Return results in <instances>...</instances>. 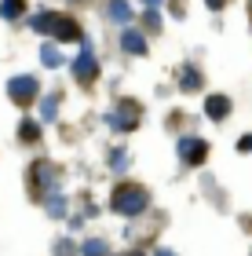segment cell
I'll list each match as a JSON object with an SVG mask.
<instances>
[{"mask_svg": "<svg viewBox=\"0 0 252 256\" xmlns=\"http://www.w3.org/2000/svg\"><path fill=\"white\" fill-rule=\"evenodd\" d=\"M113 208H117L121 216H139L146 208V190L139 187H121L117 194H113Z\"/></svg>", "mask_w": 252, "mask_h": 256, "instance_id": "6da1fadb", "label": "cell"}, {"mask_svg": "<svg viewBox=\"0 0 252 256\" xmlns=\"http://www.w3.org/2000/svg\"><path fill=\"white\" fill-rule=\"evenodd\" d=\"M7 92H11V99L15 102H29L33 96H37V77H11L7 80Z\"/></svg>", "mask_w": 252, "mask_h": 256, "instance_id": "7a4b0ae2", "label": "cell"}, {"mask_svg": "<svg viewBox=\"0 0 252 256\" xmlns=\"http://www.w3.org/2000/svg\"><path fill=\"white\" fill-rule=\"evenodd\" d=\"M73 74H77V80H95V74H99L95 55H91V48H88V44L81 48V55L73 59Z\"/></svg>", "mask_w": 252, "mask_h": 256, "instance_id": "3957f363", "label": "cell"}, {"mask_svg": "<svg viewBox=\"0 0 252 256\" xmlns=\"http://www.w3.org/2000/svg\"><path fill=\"white\" fill-rule=\"evenodd\" d=\"M205 154H209V146L201 143V139H179V158H187V161H201Z\"/></svg>", "mask_w": 252, "mask_h": 256, "instance_id": "277c9868", "label": "cell"}, {"mask_svg": "<svg viewBox=\"0 0 252 256\" xmlns=\"http://www.w3.org/2000/svg\"><path fill=\"white\" fill-rule=\"evenodd\" d=\"M55 22H59V15H55V11H40V15L29 18V26L37 30V33H55Z\"/></svg>", "mask_w": 252, "mask_h": 256, "instance_id": "5b68a950", "label": "cell"}, {"mask_svg": "<svg viewBox=\"0 0 252 256\" xmlns=\"http://www.w3.org/2000/svg\"><path fill=\"white\" fill-rule=\"evenodd\" d=\"M55 37H59V40H62V37H66V40H84L73 18H59V22H55Z\"/></svg>", "mask_w": 252, "mask_h": 256, "instance_id": "8992f818", "label": "cell"}, {"mask_svg": "<svg viewBox=\"0 0 252 256\" xmlns=\"http://www.w3.org/2000/svg\"><path fill=\"white\" fill-rule=\"evenodd\" d=\"M227 110H231V102H227V96H212V99H205V114L209 118H227Z\"/></svg>", "mask_w": 252, "mask_h": 256, "instance_id": "52a82bcc", "label": "cell"}, {"mask_svg": "<svg viewBox=\"0 0 252 256\" xmlns=\"http://www.w3.org/2000/svg\"><path fill=\"white\" fill-rule=\"evenodd\" d=\"M121 44H124V52H132V55H143V52H146V37H143V33H135V30L124 33Z\"/></svg>", "mask_w": 252, "mask_h": 256, "instance_id": "ba28073f", "label": "cell"}, {"mask_svg": "<svg viewBox=\"0 0 252 256\" xmlns=\"http://www.w3.org/2000/svg\"><path fill=\"white\" fill-rule=\"evenodd\" d=\"M106 8H110V18H113V22H128V18H132V8H128V0H110Z\"/></svg>", "mask_w": 252, "mask_h": 256, "instance_id": "9c48e42d", "label": "cell"}, {"mask_svg": "<svg viewBox=\"0 0 252 256\" xmlns=\"http://www.w3.org/2000/svg\"><path fill=\"white\" fill-rule=\"evenodd\" d=\"M26 11V0H0V15L4 18H18Z\"/></svg>", "mask_w": 252, "mask_h": 256, "instance_id": "30bf717a", "label": "cell"}, {"mask_svg": "<svg viewBox=\"0 0 252 256\" xmlns=\"http://www.w3.org/2000/svg\"><path fill=\"white\" fill-rule=\"evenodd\" d=\"M179 84H183V88H187V92H190V88H198V84H201V77H198V70H194V66H187V70H183V74H179Z\"/></svg>", "mask_w": 252, "mask_h": 256, "instance_id": "8fae6325", "label": "cell"}, {"mask_svg": "<svg viewBox=\"0 0 252 256\" xmlns=\"http://www.w3.org/2000/svg\"><path fill=\"white\" fill-rule=\"evenodd\" d=\"M40 59H44V66H59L62 55H59V48H55V44H44V48H40Z\"/></svg>", "mask_w": 252, "mask_h": 256, "instance_id": "7c38bea8", "label": "cell"}, {"mask_svg": "<svg viewBox=\"0 0 252 256\" xmlns=\"http://www.w3.org/2000/svg\"><path fill=\"white\" fill-rule=\"evenodd\" d=\"M84 256H106V249H102V242H88V246H84Z\"/></svg>", "mask_w": 252, "mask_h": 256, "instance_id": "4fadbf2b", "label": "cell"}, {"mask_svg": "<svg viewBox=\"0 0 252 256\" xmlns=\"http://www.w3.org/2000/svg\"><path fill=\"white\" fill-rule=\"evenodd\" d=\"M40 114H44V118H55V96H48L40 102Z\"/></svg>", "mask_w": 252, "mask_h": 256, "instance_id": "5bb4252c", "label": "cell"}, {"mask_svg": "<svg viewBox=\"0 0 252 256\" xmlns=\"http://www.w3.org/2000/svg\"><path fill=\"white\" fill-rule=\"evenodd\" d=\"M29 136L37 139V124H33V121H26V124H22V139H29Z\"/></svg>", "mask_w": 252, "mask_h": 256, "instance_id": "9a60e30c", "label": "cell"}, {"mask_svg": "<svg viewBox=\"0 0 252 256\" xmlns=\"http://www.w3.org/2000/svg\"><path fill=\"white\" fill-rule=\"evenodd\" d=\"M62 208H66V202H59V198H51V202H48V212H55V216H59Z\"/></svg>", "mask_w": 252, "mask_h": 256, "instance_id": "2e32d148", "label": "cell"}, {"mask_svg": "<svg viewBox=\"0 0 252 256\" xmlns=\"http://www.w3.org/2000/svg\"><path fill=\"white\" fill-rule=\"evenodd\" d=\"M146 26H150V30H157V26H161V18H157L154 11H146Z\"/></svg>", "mask_w": 252, "mask_h": 256, "instance_id": "e0dca14e", "label": "cell"}, {"mask_svg": "<svg viewBox=\"0 0 252 256\" xmlns=\"http://www.w3.org/2000/svg\"><path fill=\"white\" fill-rule=\"evenodd\" d=\"M113 168H128V158H124V154H113Z\"/></svg>", "mask_w": 252, "mask_h": 256, "instance_id": "ac0fdd59", "label": "cell"}, {"mask_svg": "<svg viewBox=\"0 0 252 256\" xmlns=\"http://www.w3.org/2000/svg\"><path fill=\"white\" fill-rule=\"evenodd\" d=\"M205 4H209L212 11H220V8H223V0H205Z\"/></svg>", "mask_w": 252, "mask_h": 256, "instance_id": "d6986e66", "label": "cell"}, {"mask_svg": "<svg viewBox=\"0 0 252 256\" xmlns=\"http://www.w3.org/2000/svg\"><path fill=\"white\" fill-rule=\"evenodd\" d=\"M146 4H150V8H154V4H161V0H146Z\"/></svg>", "mask_w": 252, "mask_h": 256, "instance_id": "ffe728a7", "label": "cell"}, {"mask_svg": "<svg viewBox=\"0 0 252 256\" xmlns=\"http://www.w3.org/2000/svg\"><path fill=\"white\" fill-rule=\"evenodd\" d=\"M157 256H172V252H157Z\"/></svg>", "mask_w": 252, "mask_h": 256, "instance_id": "44dd1931", "label": "cell"}]
</instances>
